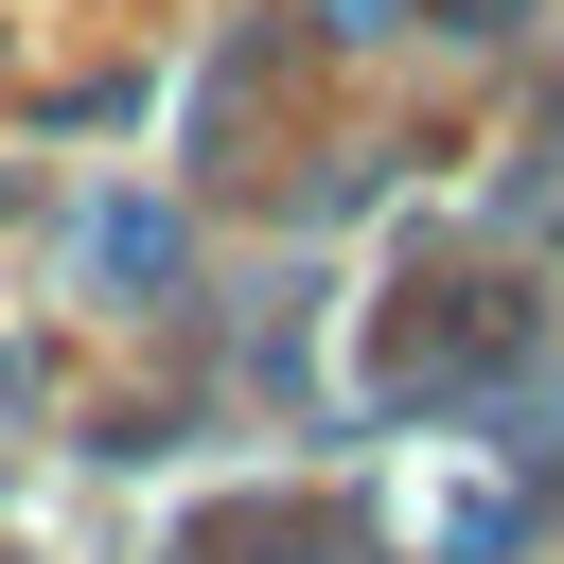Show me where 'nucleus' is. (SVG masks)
Here are the masks:
<instances>
[{
	"label": "nucleus",
	"mask_w": 564,
	"mask_h": 564,
	"mask_svg": "<svg viewBox=\"0 0 564 564\" xmlns=\"http://www.w3.org/2000/svg\"><path fill=\"white\" fill-rule=\"evenodd\" d=\"M441 18H458V35H511V18H529V0H441Z\"/></svg>",
	"instance_id": "obj_1"
},
{
	"label": "nucleus",
	"mask_w": 564,
	"mask_h": 564,
	"mask_svg": "<svg viewBox=\"0 0 564 564\" xmlns=\"http://www.w3.org/2000/svg\"><path fill=\"white\" fill-rule=\"evenodd\" d=\"M335 35H388V0H335Z\"/></svg>",
	"instance_id": "obj_2"
}]
</instances>
